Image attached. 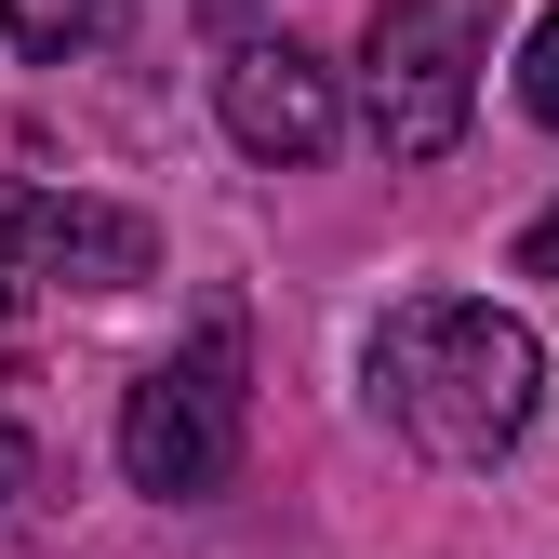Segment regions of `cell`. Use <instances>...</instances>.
Masks as SVG:
<instances>
[{
  "instance_id": "cell-1",
  "label": "cell",
  "mask_w": 559,
  "mask_h": 559,
  "mask_svg": "<svg viewBox=\"0 0 559 559\" xmlns=\"http://www.w3.org/2000/svg\"><path fill=\"white\" fill-rule=\"evenodd\" d=\"M373 413L427 466H493L546 413V346L533 320L479 307V294H413L373 320Z\"/></svg>"
},
{
  "instance_id": "cell-2",
  "label": "cell",
  "mask_w": 559,
  "mask_h": 559,
  "mask_svg": "<svg viewBox=\"0 0 559 559\" xmlns=\"http://www.w3.org/2000/svg\"><path fill=\"white\" fill-rule=\"evenodd\" d=\"M507 0H386L360 40V120L386 160H453L479 120V67H493Z\"/></svg>"
},
{
  "instance_id": "cell-3",
  "label": "cell",
  "mask_w": 559,
  "mask_h": 559,
  "mask_svg": "<svg viewBox=\"0 0 559 559\" xmlns=\"http://www.w3.org/2000/svg\"><path fill=\"white\" fill-rule=\"evenodd\" d=\"M240 320L214 307L174 360H147L120 386V479L133 493H160V507H187V493H214V479L240 466Z\"/></svg>"
},
{
  "instance_id": "cell-4",
  "label": "cell",
  "mask_w": 559,
  "mask_h": 559,
  "mask_svg": "<svg viewBox=\"0 0 559 559\" xmlns=\"http://www.w3.org/2000/svg\"><path fill=\"white\" fill-rule=\"evenodd\" d=\"M0 266L14 294H133L160 266L147 214L120 200H81V187H0Z\"/></svg>"
},
{
  "instance_id": "cell-5",
  "label": "cell",
  "mask_w": 559,
  "mask_h": 559,
  "mask_svg": "<svg viewBox=\"0 0 559 559\" xmlns=\"http://www.w3.org/2000/svg\"><path fill=\"white\" fill-rule=\"evenodd\" d=\"M214 107H227V133H240V160H320L333 133H346V94H333V67L307 53V40H240L227 67H214Z\"/></svg>"
},
{
  "instance_id": "cell-6",
  "label": "cell",
  "mask_w": 559,
  "mask_h": 559,
  "mask_svg": "<svg viewBox=\"0 0 559 559\" xmlns=\"http://www.w3.org/2000/svg\"><path fill=\"white\" fill-rule=\"evenodd\" d=\"M120 27V0H0V40L14 53H94Z\"/></svg>"
},
{
  "instance_id": "cell-7",
  "label": "cell",
  "mask_w": 559,
  "mask_h": 559,
  "mask_svg": "<svg viewBox=\"0 0 559 559\" xmlns=\"http://www.w3.org/2000/svg\"><path fill=\"white\" fill-rule=\"evenodd\" d=\"M520 107H533V120L559 133V14H546V27L520 40Z\"/></svg>"
},
{
  "instance_id": "cell-8",
  "label": "cell",
  "mask_w": 559,
  "mask_h": 559,
  "mask_svg": "<svg viewBox=\"0 0 559 559\" xmlns=\"http://www.w3.org/2000/svg\"><path fill=\"white\" fill-rule=\"evenodd\" d=\"M520 280H559V200H546V214L520 227Z\"/></svg>"
},
{
  "instance_id": "cell-9",
  "label": "cell",
  "mask_w": 559,
  "mask_h": 559,
  "mask_svg": "<svg viewBox=\"0 0 559 559\" xmlns=\"http://www.w3.org/2000/svg\"><path fill=\"white\" fill-rule=\"evenodd\" d=\"M14 479H27V453H14V440H0V493H14Z\"/></svg>"
}]
</instances>
